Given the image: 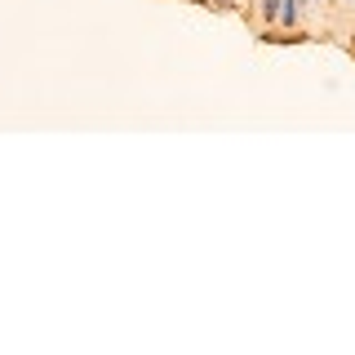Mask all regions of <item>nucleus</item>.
Instances as JSON below:
<instances>
[{
    "label": "nucleus",
    "instance_id": "obj_1",
    "mask_svg": "<svg viewBox=\"0 0 355 355\" xmlns=\"http://www.w3.org/2000/svg\"><path fill=\"white\" fill-rule=\"evenodd\" d=\"M258 40H262V44H306L311 31H302V27H293V31H284V27H262Z\"/></svg>",
    "mask_w": 355,
    "mask_h": 355
},
{
    "label": "nucleus",
    "instance_id": "obj_2",
    "mask_svg": "<svg viewBox=\"0 0 355 355\" xmlns=\"http://www.w3.org/2000/svg\"><path fill=\"white\" fill-rule=\"evenodd\" d=\"M280 5H284V0H258V9H253V14H258L266 27H275V22H280Z\"/></svg>",
    "mask_w": 355,
    "mask_h": 355
},
{
    "label": "nucleus",
    "instance_id": "obj_3",
    "mask_svg": "<svg viewBox=\"0 0 355 355\" xmlns=\"http://www.w3.org/2000/svg\"><path fill=\"white\" fill-rule=\"evenodd\" d=\"M205 5H209V9H231L236 0H205Z\"/></svg>",
    "mask_w": 355,
    "mask_h": 355
},
{
    "label": "nucleus",
    "instance_id": "obj_4",
    "mask_svg": "<svg viewBox=\"0 0 355 355\" xmlns=\"http://www.w3.org/2000/svg\"><path fill=\"white\" fill-rule=\"evenodd\" d=\"M311 5H324V0H311Z\"/></svg>",
    "mask_w": 355,
    "mask_h": 355
},
{
    "label": "nucleus",
    "instance_id": "obj_5",
    "mask_svg": "<svg viewBox=\"0 0 355 355\" xmlns=\"http://www.w3.org/2000/svg\"><path fill=\"white\" fill-rule=\"evenodd\" d=\"M351 49H355V44H351Z\"/></svg>",
    "mask_w": 355,
    "mask_h": 355
}]
</instances>
